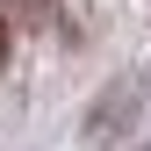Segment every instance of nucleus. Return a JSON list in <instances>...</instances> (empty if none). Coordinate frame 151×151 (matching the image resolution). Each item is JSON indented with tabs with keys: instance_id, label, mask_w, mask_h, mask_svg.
I'll return each mask as SVG.
<instances>
[{
	"instance_id": "2",
	"label": "nucleus",
	"mask_w": 151,
	"mask_h": 151,
	"mask_svg": "<svg viewBox=\"0 0 151 151\" xmlns=\"http://www.w3.org/2000/svg\"><path fill=\"white\" fill-rule=\"evenodd\" d=\"M0 65H7V22H0Z\"/></svg>"
},
{
	"instance_id": "1",
	"label": "nucleus",
	"mask_w": 151,
	"mask_h": 151,
	"mask_svg": "<svg viewBox=\"0 0 151 151\" xmlns=\"http://www.w3.org/2000/svg\"><path fill=\"white\" fill-rule=\"evenodd\" d=\"M7 7L22 14V22H36V29H50V22H58V7H50V0H7Z\"/></svg>"
}]
</instances>
